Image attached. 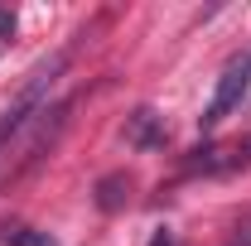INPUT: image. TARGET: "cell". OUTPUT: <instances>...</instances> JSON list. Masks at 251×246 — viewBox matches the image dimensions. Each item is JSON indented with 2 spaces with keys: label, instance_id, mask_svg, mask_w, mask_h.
Segmentation results:
<instances>
[{
  "label": "cell",
  "instance_id": "5",
  "mask_svg": "<svg viewBox=\"0 0 251 246\" xmlns=\"http://www.w3.org/2000/svg\"><path fill=\"white\" fill-rule=\"evenodd\" d=\"M121 188L130 193V184H126L121 174H111V179H101V198H97V203H101L106 213H111V208H121Z\"/></svg>",
  "mask_w": 251,
  "mask_h": 246
},
{
  "label": "cell",
  "instance_id": "9",
  "mask_svg": "<svg viewBox=\"0 0 251 246\" xmlns=\"http://www.w3.org/2000/svg\"><path fill=\"white\" fill-rule=\"evenodd\" d=\"M247 106H251V82H247Z\"/></svg>",
  "mask_w": 251,
  "mask_h": 246
},
{
  "label": "cell",
  "instance_id": "2",
  "mask_svg": "<svg viewBox=\"0 0 251 246\" xmlns=\"http://www.w3.org/2000/svg\"><path fill=\"white\" fill-rule=\"evenodd\" d=\"M247 82H251V53H247V58H232L227 68H222L218 92H213L208 111H203V130H218L237 106H247Z\"/></svg>",
  "mask_w": 251,
  "mask_h": 246
},
{
  "label": "cell",
  "instance_id": "8",
  "mask_svg": "<svg viewBox=\"0 0 251 246\" xmlns=\"http://www.w3.org/2000/svg\"><path fill=\"white\" fill-rule=\"evenodd\" d=\"M0 34H5V39L15 34V20H10V15H0Z\"/></svg>",
  "mask_w": 251,
  "mask_h": 246
},
{
  "label": "cell",
  "instance_id": "6",
  "mask_svg": "<svg viewBox=\"0 0 251 246\" xmlns=\"http://www.w3.org/2000/svg\"><path fill=\"white\" fill-rule=\"evenodd\" d=\"M227 246H251V213L232 227V237H227Z\"/></svg>",
  "mask_w": 251,
  "mask_h": 246
},
{
  "label": "cell",
  "instance_id": "1",
  "mask_svg": "<svg viewBox=\"0 0 251 246\" xmlns=\"http://www.w3.org/2000/svg\"><path fill=\"white\" fill-rule=\"evenodd\" d=\"M58 73H63V53L58 58H49V63H39L29 73V82L15 92V101L5 106V116H0V140H15L25 125L49 106V92H53V82H58Z\"/></svg>",
  "mask_w": 251,
  "mask_h": 246
},
{
  "label": "cell",
  "instance_id": "4",
  "mask_svg": "<svg viewBox=\"0 0 251 246\" xmlns=\"http://www.w3.org/2000/svg\"><path fill=\"white\" fill-rule=\"evenodd\" d=\"M5 246H58L49 232H39V227H10L5 232Z\"/></svg>",
  "mask_w": 251,
  "mask_h": 246
},
{
  "label": "cell",
  "instance_id": "7",
  "mask_svg": "<svg viewBox=\"0 0 251 246\" xmlns=\"http://www.w3.org/2000/svg\"><path fill=\"white\" fill-rule=\"evenodd\" d=\"M150 246H174V237H169V232H155V237H150Z\"/></svg>",
  "mask_w": 251,
  "mask_h": 246
},
{
  "label": "cell",
  "instance_id": "3",
  "mask_svg": "<svg viewBox=\"0 0 251 246\" xmlns=\"http://www.w3.org/2000/svg\"><path fill=\"white\" fill-rule=\"evenodd\" d=\"M126 145H135V150H159V145H164V121H159V111H150V106L130 111V116H126Z\"/></svg>",
  "mask_w": 251,
  "mask_h": 246
}]
</instances>
